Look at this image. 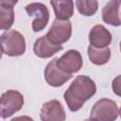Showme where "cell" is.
<instances>
[{
    "label": "cell",
    "mask_w": 121,
    "mask_h": 121,
    "mask_svg": "<svg viewBox=\"0 0 121 121\" xmlns=\"http://www.w3.org/2000/svg\"><path fill=\"white\" fill-rule=\"evenodd\" d=\"M2 53L9 57L21 56L26 51V41L24 36L17 30L5 31L1 37Z\"/></svg>",
    "instance_id": "2"
},
{
    "label": "cell",
    "mask_w": 121,
    "mask_h": 121,
    "mask_svg": "<svg viewBox=\"0 0 121 121\" xmlns=\"http://www.w3.org/2000/svg\"><path fill=\"white\" fill-rule=\"evenodd\" d=\"M118 114H119V115H120V117H121V108L118 110Z\"/></svg>",
    "instance_id": "19"
},
{
    "label": "cell",
    "mask_w": 121,
    "mask_h": 121,
    "mask_svg": "<svg viewBox=\"0 0 121 121\" xmlns=\"http://www.w3.org/2000/svg\"><path fill=\"white\" fill-rule=\"evenodd\" d=\"M26 11L29 16H34L35 19L32 22V29L34 32L43 30L49 20V11L47 7L43 3H30L26 6Z\"/></svg>",
    "instance_id": "6"
},
{
    "label": "cell",
    "mask_w": 121,
    "mask_h": 121,
    "mask_svg": "<svg viewBox=\"0 0 121 121\" xmlns=\"http://www.w3.org/2000/svg\"><path fill=\"white\" fill-rule=\"evenodd\" d=\"M14 23L13 7L0 4V28L2 30H9Z\"/></svg>",
    "instance_id": "15"
},
{
    "label": "cell",
    "mask_w": 121,
    "mask_h": 121,
    "mask_svg": "<svg viewBox=\"0 0 121 121\" xmlns=\"http://www.w3.org/2000/svg\"><path fill=\"white\" fill-rule=\"evenodd\" d=\"M82 57L78 50L70 49L61 57L57 58V66L63 72L73 74L78 72L82 67Z\"/></svg>",
    "instance_id": "7"
},
{
    "label": "cell",
    "mask_w": 121,
    "mask_h": 121,
    "mask_svg": "<svg viewBox=\"0 0 121 121\" xmlns=\"http://www.w3.org/2000/svg\"><path fill=\"white\" fill-rule=\"evenodd\" d=\"M40 117L43 121H64L66 114L60 102L57 99H52L43 105Z\"/></svg>",
    "instance_id": "9"
},
{
    "label": "cell",
    "mask_w": 121,
    "mask_h": 121,
    "mask_svg": "<svg viewBox=\"0 0 121 121\" xmlns=\"http://www.w3.org/2000/svg\"><path fill=\"white\" fill-rule=\"evenodd\" d=\"M62 49L61 44H55L48 40L46 35L37 39L33 44V51L35 55L42 59H47L58 53Z\"/></svg>",
    "instance_id": "11"
},
{
    "label": "cell",
    "mask_w": 121,
    "mask_h": 121,
    "mask_svg": "<svg viewBox=\"0 0 121 121\" xmlns=\"http://www.w3.org/2000/svg\"><path fill=\"white\" fill-rule=\"evenodd\" d=\"M72 78V74L61 71L57 66V58L48 62L44 69V79L52 87H60Z\"/></svg>",
    "instance_id": "8"
},
{
    "label": "cell",
    "mask_w": 121,
    "mask_h": 121,
    "mask_svg": "<svg viewBox=\"0 0 121 121\" xmlns=\"http://www.w3.org/2000/svg\"><path fill=\"white\" fill-rule=\"evenodd\" d=\"M89 42L95 47H106L112 43V34L102 25H96L89 32Z\"/></svg>",
    "instance_id": "12"
},
{
    "label": "cell",
    "mask_w": 121,
    "mask_h": 121,
    "mask_svg": "<svg viewBox=\"0 0 121 121\" xmlns=\"http://www.w3.org/2000/svg\"><path fill=\"white\" fill-rule=\"evenodd\" d=\"M57 19L69 20L74 14L73 0H50Z\"/></svg>",
    "instance_id": "13"
},
{
    "label": "cell",
    "mask_w": 121,
    "mask_h": 121,
    "mask_svg": "<svg viewBox=\"0 0 121 121\" xmlns=\"http://www.w3.org/2000/svg\"><path fill=\"white\" fill-rule=\"evenodd\" d=\"M102 20L113 26H121V0H110L103 7Z\"/></svg>",
    "instance_id": "10"
},
{
    "label": "cell",
    "mask_w": 121,
    "mask_h": 121,
    "mask_svg": "<svg viewBox=\"0 0 121 121\" xmlns=\"http://www.w3.org/2000/svg\"><path fill=\"white\" fill-rule=\"evenodd\" d=\"M88 57L91 62L95 65L106 64L111 58V50L108 46L97 48L93 45L88 46Z\"/></svg>",
    "instance_id": "14"
},
{
    "label": "cell",
    "mask_w": 121,
    "mask_h": 121,
    "mask_svg": "<svg viewBox=\"0 0 121 121\" xmlns=\"http://www.w3.org/2000/svg\"><path fill=\"white\" fill-rule=\"evenodd\" d=\"M72 35V24L69 20L56 19L52 23L46 37L55 44L66 43Z\"/></svg>",
    "instance_id": "5"
},
{
    "label": "cell",
    "mask_w": 121,
    "mask_h": 121,
    "mask_svg": "<svg viewBox=\"0 0 121 121\" xmlns=\"http://www.w3.org/2000/svg\"><path fill=\"white\" fill-rule=\"evenodd\" d=\"M78 12L83 16H93L98 9L97 0H76Z\"/></svg>",
    "instance_id": "16"
},
{
    "label": "cell",
    "mask_w": 121,
    "mask_h": 121,
    "mask_svg": "<svg viewBox=\"0 0 121 121\" xmlns=\"http://www.w3.org/2000/svg\"><path fill=\"white\" fill-rule=\"evenodd\" d=\"M120 51H121V42H120Z\"/></svg>",
    "instance_id": "20"
},
{
    "label": "cell",
    "mask_w": 121,
    "mask_h": 121,
    "mask_svg": "<svg viewBox=\"0 0 121 121\" xmlns=\"http://www.w3.org/2000/svg\"><path fill=\"white\" fill-rule=\"evenodd\" d=\"M118 116V107L115 101L101 98L96 101L90 113V119L98 121H113Z\"/></svg>",
    "instance_id": "3"
},
{
    "label": "cell",
    "mask_w": 121,
    "mask_h": 121,
    "mask_svg": "<svg viewBox=\"0 0 121 121\" xmlns=\"http://www.w3.org/2000/svg\"><path fill=\"white\" fill-rule=\"evenodd\" d=\"M112 92L116 95L121 97V75L113 78L112 82Z\"/></svg>",
    "instance_id": "17"
},
{
    "label": "cell",
    "mask_w": 121,
    "mask_h": 121,
    "mask_svg": "<svg viewBox=\"0 0 121 121\" xmlns=\"http://www.w3.org/2000/svg\"><path fill=\"white\" fill-rule=\"evenodd\" d=\"M17 2H18V0H0V4L11 6V7H14L17 4Z\"/></svg>",
    "instance_id": "18"
},
{
    "label": "cell",
    "mask_w": 121,
    "mask_h": 121,
    "mask_svg": "<svg viewBox=\"0 0 121 121\" xmlns=\"http://www.w3.org/2000/svg\"><path fill=\"white\" fill-rule=\"evenodd\" d=\"M96 92L95 81L88 76H78L64 92V100L71 112H77Z\"/></svg>",
    "instance_id": "1"
},
{
    "label": "cell",
    "mask_w": 121,
    "mask_h": 121,
    "mask_svg": "<svg viewBox=\"0 0 121 121\" xmlns=\"http://www.w3.org/2000/svg\"><path fill=\"white\" fill-rule=\"evenodd\" d=\"M24 105L23 95L16 90H9L2 94L0 99V115L6 119L22 109Z\"/></svg>",
    "instance_id": "4"
}]
</instances>
